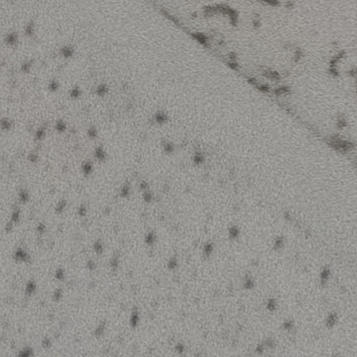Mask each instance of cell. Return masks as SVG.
Instances as JSON below:
<instances>
[{
  "label": "cell",
  "instance_id": "obj_6",
  "mask_svg": "<svg viewBox=\"0 0 357 357\" xmlns=\"http://www.w3.org/2000/svg\"><path fill=\"white\" fill-rule=\"evenodd\" d=\"M32 66V62L29 61H26L25 62H23L20 69H21L22 72H23L24 73H28L30 72Z\"/></svg>",
  "mask_w": 357,
  "mask_h": 357
},
{
  "label": "cell",
  "instance_id": "obj_5",
  "mask_svg": "<svg viewBox=\"0 0 357 357\" xmlns=\"http://www.w3.org/2000/svg\"><path fill=\"white\" fill-rule=\"evenodd\" d=\"M48 88L51 92L57 91L59 88V82L58 80L57 79L51 80L50 82L48 83Z\"/></svg>",
  "mask_w": 357,
  "mask_h": 357
},
{
  "label": "cell",
  "instance_id": "obj_1",
  "mask_svg": "<svg viewBox=\"0 0 357 357\" xmlns=\"http://www.w3.org/2000/svg\"><path fill=\"white\" fill-rule=\"evenodd\" d=\"M59 53H60L61 56L63 57L64 58L70 59L73 57L74 56L75 53H76V50H75V48L73 46L66 45L62 46L60 48Z\"/></svg>",
  "mask_w": 357,
  "mask_h": 357
},
{
  "label": "cell",
  "instance_id": "obj_3",
  "mask_svg": "<svg viewBox=\"0 0 357 357\" xmlns=\"http://www.w3.org/2000/svg\"><path fill=\"white\" fill-rule=\"evenodd\" d=\"M24 32L26 36L29 37H32L34 35L35 33V26L33 21L29 22L24 28Z\"/></svg>",
  "mask_w": 357,
  "mask_h": 357
},
{
  "label": "cell",
  "instance_id": "obj_4",
  "mask_svg": "<svg viewBox=\"0 0 357 357\" xmlns=\"http://www.w3.org/2000/svg\"><path fill=\"white\" fill-rule=\"evenodd\" d=\"M82 94V90L80 89V87L76 86L73 87L70 90V96L72 98H74V99H76V98H78L80 97V96Z\"/></svg>",
  "mask_w": 357,
  "mask_h": 357
},
{
  "label": "cell",
  "instance_id": "obj_2",
  "mask_svg": "<svg viewBox=\"0 0 357 357\" xmlns=\"http://www.w3.org/2000/svg\"><path fill=\"white\" fill-rule=\"evenodd\" d=\"M19 39V36L17 32H11L8 33L4 38L5 43L9 46H14L18 44Z\"/></svg>",
  "mask_w": 357,
  "mask_h": 357
},
{
  "label": "cell",
  "instance_id": "obj_7",
  "mask_svg": "<svg viewBox=\"0 0 357 357\" xmlns=\"http://www.w3.org/2000/svg\"><path fill=\"white\" fill-rule=\"evenodd\" d=\"M108 88L107 87L105 86L104 84H100L99 86H98L96 88V92L99 95H102L104 94V93L107 91Z\"/></svg>",
  "mask_w": 357,
  "mask_h": 357
}]
</instances>
